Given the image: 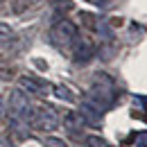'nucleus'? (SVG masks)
Here are the masks:
<instances>
[{
  "mask_svg": "<svg viewBox=\"0 0 147 147\" xmlns=\"http://www.w3.org/2000/svg\"><path fill=\"white\" fill-rule=\"evenodd\" d=\"M9 118L14 122H27L32 118V107L25 91H14L9 97Z\"/></svg>",
  "mask_w": 147,
  "mask_h": 147,
  "instance_id": "1",
  "label": "nucleus"
},
{
  "mask_svg": "<svg viewBox=\"0 0 147 147\" xmlns=\"http://www.w3.org/2000/svg\"><path fill=\"white\" fill-rule=\"evenodd\" d=\"M50 38H52V43H55L57 48H70L73 45V41L77 38V27H75V23L70 20H59L55 27H52V32H50Z\"/></svg>",
  "mask_w": 147,
  "mask_h": 147,
  "instance_id": "2",
  "label": "nucleus"
},
{
  "mask_svg": "<svg viewBox=\"0 0 147 147\" xmlns=\"http://www.w3.org/2000/svg\"><path fill=\"white\" fill-rule=\"evenodd\" d=\"M32 127L38 131H52L59 127V115L52 107H38L36 111H32V118H30Z\"/></svg>",
  "mask_w": 147,
  "mask_h": 147,
  "instance_id": "3",
  "label": "nucleus"
},
{
  "mask_svg": "<svg viewBox=\"0 0 147 147\" xmlns=\"http://www.w3.org/2000/svg\"><path fill=\"white\" fill-rule=\"evenodd\" d=\"M73 55L77 63H86L93 55V45L88 38H75L73 41Z\"/></svg>",
  "mask_w": 147,
  "mask_h": 147,
  "instance_id": "4",
  "label": "nucleus"
},
{
  "mask_svg": "<svg viewBox=\"0 0 147 147\" xmlns=\"http://www.w3.org/2000/svg\"><path fill=\"white\" fill-rule=\"evenodd\" d=\"M20 88H23V91H30V93H36V95H45V93L50 91V86H48L43 79L32 77V75L20 77Z\"/></svg>",
  "mask_w": 147,
  "mask_h": 147,
  "instance_id": "5",
  "label": "nucleus"
},
{
  "mask_svg": "<svg viewBox=\"0 0 147 147\" xmlns=\"http://www.w3.org/2000/svg\"><path fill=\"white\" fill-rule=\"evenodd\" d=\"M63 125H66V131H68L73 138H79V136L84 134V127H86V122H84V118H82L79 113H68L66 120H63Z\"/></svg>",
  "mask_w": 147,
  "mask_h": 147,
  "instance_id": "6",
  "label": "nucleus"
},
{
  "mask_svg": "<svg viewBox=\"0 0 147 147\" xmlns=\"http://www.w3.org/2000/svg\"><path fill=\"white\" fill-rule=\"evenodd\" d=\"M79 115L84 118V122H91V125H97L100 122V115H102V111H97V109H93L91 104H82V111H79Z\"/></svg>",
  "mask_w": 147,
  "mask_h": 147,
  "instance_id": "7",
  "label": "nucleus"
},
{
  "mask_svg": "<svg viewBox=\"0 0 147 147\" xmlns=\"http://www.w3.org/2000/svg\"><path fill=\"white\" fill-rule=\"evenodd\" d=\"M11 38H14L11 27H9V25H5V23H0V45H7V43H11Z\"/></svg>",
  "mask_w": 147,
  "mask_h": 147,
  "instance_id": "8",
  "label": "nucleus"
},
{
  "mask_svg": "<svg viewBox=\"0 0 147 147\" xmlns=\"http://www.w3.org/2000/svg\"><path fill=\"white\" fill-rule=\"evenodd\" d=\"M57 95H59L61 100H66V102H75V95L70 93V88H66V86H57Z\"/></svg>",
  "mask_w": 147,
  "mask_h": 147,
  "instance_id": "9",
  "label": "nucleus"
},
{
  "mask_svg": "<svg viewBox=\"0 0 147 147\" xmlns=\"http://www.w3.org/2000/svg\"><path fill=\"white\" fill-rule=\"evenodd\" d=\"M86 143H88V147H109V145H107V140L100 138V136H88Z\"/></svg>",
  "mask_w": 147,
  "mask_h": 147,
  "instance_id": "10",
  "label": "nucleus"
},
{
  "mask_svg": "<svg viewBox=\"0 0 147 147\" xmlns=\"http://www.w3.org/2000/svg\"><path fill=\"white\" fill-rule=\"evenodd\" d=\"M45 147H68V145H66L61 138H55V136H52V138L45 140Z\"/></svg>",
  "mask_w": 147,
  "mask_h": 147,
  "instance_id": "11",
  "label": "nucleus"
},
{
  "mask_svg": "<svg viewBox=\"0 0 147 147\" xmlns=\"http://www.w3.org/2000/svg\"><path fill=\"white\" fill-rule=\"evenodd\" d=\"M0 9H2V0H0Z\"/></svg>",
  "mask_w": 147,
  "mask_h": 147,
  "instance_id": "12",
  "label": "nucleus"
},
{
  "mask_svg": "<svg viewBox=\"0 0 147 147\" xmlns=\"http://www.w3.org/2000/svg\"><path fill=\"white\" fill-rule=\"evenodd\" d=\"M34 2H36V0H34Z\"/></svg>",
  "mask_w": 147,
  "mask_h": 147,
  "instance_id": "13",
  "label": "nucleus"
}]
</instances>
